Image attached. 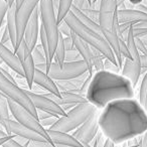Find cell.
I'll use <instances>...</instances> for the list:
<instances>
[{
  "instance_id": "cell-38",
  "label": "cell",
  "mask_w": 147,
  "mask_h": 147,
  "mask_svg": "<svg viewBox=\"0 0 147 147\" xmlns=\"http://www.w3.org/2000/svg\"><path fill=\"white\" fill-rule=\"evenodd\" d=\"M57 117H55V116H53V117H51V118H47V119H45V120H42V121H39V123L41 124V126L43 127V128H45V129H47V128H49L51 126H53V124H55V122H57Z\"/></svg>"
},
{
  "instance_id": "cell-52",
  "label": "cell",
  "mask_w": 147,
  "mask_h": 147,
  "mask_svg": "<svg viewBox=\"0 0 147 147\" xmlns=\"http://www.w3.org/2000/svg\"><path fill=\"white\" fill-rule=\"evenodd\" d=\"M138 146V145H137ZM126 147H136V146H126Z\"/></svg>"
},
{
  "instance_id": "cell-3",
  "label": "cell",
  "mask_w": 147,
  "mask_h": 147,
  "mask_svg": "<svg viewBox=\"0 0 147 147\" xmlns=\"http://www.w3.org/2000/svg\"><path fill=\"white\" fill-rule=\"evenodd\" d=\"M63 20L69 24V26L71 27L74 33H76L79 37H81L83 40H85L92 47H95L99 51H101L107 59H109L115 65L119 67L114 51L111 49L110 45L106 40V38L102 34H99L96 31L87 27L84 23H82L79 20L78 17L74 14L71 10H69V12L67 13Z\"/></svg>"
},
{
  "instance_id": "cell-6",
  "label": "cell",
  "mask_w": 147,
  "mask_h": 147,
  "mask_svg": "<svg viewBox=\"0 0 147 147\" xmlns=\"http://www.w3.org/2000/svg\"><path fill=\"white\" fill-rule=\"evenodd\" d=\"M0 92L3 95H5L7 98L12 100L13 102L22 106L30 114H32L35 118L38 119L36 108L33 105L31 99L27 95L26 91L20 88L17 84H14L7 78H5L1 71H0Z\"/></svg>"
},
{
  "instance_id": "cell-12",
  "label": "cell",
  "mask_w": 147,
  "mask_h": 147,
  "mask_svg": "<svg viewBox=\"0 0 147 147\" xmlns=\"http://www.w3.org/2000/svg\"><path fill=\"white\" fill-rule=\"evenodd\" d=\"M0 126H2L7 134L9 135H16L23 138H26L30 141H41V142H49L45 138H43L40 134H38L35 131L27 128V127L21 125L16 120L12 119H4L0 120Z\"/></svg>"
},
{
  "instance_id": "cell-17",
  "label": "cell",
  "mask_w": 147,
  "mask_h": 147,
  "mask_svg": "<svg viewBox=\"0 0 147 147\" xmlns=\"http://www.w3.org/2000/svg\"><path fill=\"white\" fill-rule=\"evenodd\" d=\"M141 74H142V67H141L140 61H134L132 59H124L122 69H121V75L128 79L132 83L134 88L138 84Z\"/></svg>"
},
{
  "instance_id": "cell-51",
  "label": "cell",
  "mask_w": 147,
  "mask_h": 147,
  "mask_svg": "<svg viewBox=\"0 0 147 147\" xmlns=\"http://www.w3.org/2000/svg\"><path fill=\"white\" fill-rule=\"evenodd\" d=\"M136 147H142V146H141V143H140V144L138 145V146H136Z\"/></svg>"
},
{
  "instance_id": "cell-2",
  "label": "cell",
  "mask_w": 147,
  "mask_h": 147,
  "mask_svg": "<svg viewBox=\"0 0 147 147\" xmlns=\"http://www.w3.org/2000/svg\"><path fill=\"white\" fill-rule=\"evenodd\" d=\"M86 97L96 108L103 109L113 101L133 99L134 87L121 74L103 69L93 75Z\"/></svg>"
},
{
  "instance_id": "cell-37",
  "label": "cell",
  "mask_w": 147,
  "mask_h": 147,
  "mask_svg": "<svg viewBox=\"0 0 147 147\" xmlns=\"http://www.w3.org/2000/svg\"><path fill=\"white\" fill-rule=\"evenodd\" d=\"M59 31L63 36H71V33H73V30H71V27L69 26V24L65 20L61 21L59 24Z\"/></svg>"
},
{
  "instance_id": "cell-16",
  "label": "cell",
  "mask_w": 147,
  "mask_h": 147,
  "mask_svg": "<svg viewBox=\"0 0 147 147\" xmlns=\"http://www.w3.org/2000/svg\"><path fill=\"white\" fill-rule=\"evenodd\" d=\"M42 95H45V97H47V98L55 101V102L57 103V104H59L65 112H67V109L71 110V108H74L77 104L89 102L86 96H83V95H81V94H77V93H71V92H61V96L59 97H57L55 95L51 94V93H49V92L42 93Z\"/></svg>"
},
{
  "instance_id": "cell-49",
  "label": "cell",
  "mask_w": 147,
  "mask_h": 147,
  "mask_svg": "<svg viewBox=\"0 0 147 147\" xmlns=\"http://www.w3.org/2000/svg\"><path fill=\"white\" fill-rule=\"evenodd\" d=\"M7 2H8L9 6H11V5H12L13 3H15V0H7Z\"/></svg>"
},
{
  "instance_id": "cell-1",
  "label": "cell",
  "mask_w": 147,
  "mask_h": 147,
  "mask_svg": "<svg viewBox=\"0 0 147 147\" xmlns=\"http://www.w3.org/2000/svg\"><path fill=\"white\" fill-rule=\"evenodd\" d=\"M100 130L116 144L142 136L147 131V114L136 99L109 103L99 116Z\"/></svg>"
},
{
  "instance_id": "cell-10",
  "label": "cell",
  "mask_w": 147,
  "mask_h": 147,
  "mask_svg": "<svg viewBox=\"0 0 147 147\" xmlns=\"http://www.w3.org/2000/svg\"><path fill=\"white\" fill-rule=\"evenodd\" d=\"M117 0H100L99 3V24L104 31H114L117 32V27L119 25L117 18ZM118 34V33H117Z\"/></svg>"
},
{
  "instance_id": "cell-23",
  "label": "cell",
  "mask_w": 147,
  "mask_h": 147,
  "mask_svg": "<svg viewBox=\"0 0 147 147\" xmlns=\"http://www.w3.org/2000/svg\"><path fill=\"white\" fill-rule=\"evenodd\" d=\"M47 131L53 144L67 145V146L71 147H85L73 135L69 134V133L57 130H49V129H47Z\"/></svg>"
},
{
  "instance_id": "cell-45",
  "label": "cell",
  "mask_w": 147,
  "mask_h": 147,
  "mask_svg": "<svg viewBox=\"0 0 147 147\" xmlns=\"http://www.w3.org/2000/svg\"><path fill=\"white\" fill-rule=\"evenodd\" d=\"M141 146L142 147H147V131L142 135L141 137Z\"/></svg>"
},
{
  "instance_id": "cell-5",
  "label": "cell",
  "mask_w": 147,
  "mask_h": 147,
  "mask_svg": "<svg viewBox=\"0 0 147 147\" xmlns=\"http://www.w3.org/2000/svg\"><path fill=\"white\" fill-rule=\"evenodd\" d=\"M38 8L39 14H40L41 26L45 29L47 39H49V59H51V63H53L59 38L57 12L53 8V0H40L38 3Z\"/></svg>"
},
{
  "instance_id": "cell-13",
  "label": "cell",
  "mask_w": 147,
  "mask_h": 147,
  "mask_svg": "<svg viewBox=\"0 0 147 147\" xmlns=\"http://www.w3.org/2000/svg\"><path fill=\"white\" fill-rule=\"evenodd\" d=\"M15 53L17 55V57L20 59L21 65H22L23 71H24V77L26 79L27 85L28 88L30 90H32L33 88V77H34V71H35V65L33 61V57L31 55V51L29 49L28 45H26L24 38L21 41V43L19 45L17 51H15Z\"/></svg>"
},
{
  "instance_id": "cell-20",
  "label": "cell",
  "mask_w": 147,
  "mask_h": 147,
  "mask_svg": "<svg viewBox=\"0 0 147 147\" xmlns=\"http://www.w3.org/2000/svg\"><path fill=\"white\" fill-rule=\"evenodd\" d=\"M117 18L119 23H132L136 24L139 22H147V13L142 12L138 9H118Z\"/></svg>"
},
{
  "instance_id": "cell-43",
  "label": "cell",
  "mask_w": 147,
  "mask_h": 147,
  "mask_svg": "<svg viewBox=\"0 0 147 147\" xmlns=\"http://www.w3.org/2000/svg\"><path fill=\"white\" fill-rule=\"evenodd\" d=\"M2 147H24V146L18 144L14 139H10V140H8L7 142H5L4 144L2 145Z\"/></svg>"
},
{
  "instance_id": "cell-4",
  "label": "cell",
  "mask_w": 147,
  "mask_h": 147,
  "mask_svg": "<svg viewBox=\"0 0 147 147\" xmlns=\"http://www.w3.org/2000/svg\"><path fill=\"white\" fill-rule=\"evenodd\" d=\"M97 109L98 108H96L90 102L77 104L74 108L67 111L65 115L59 117L57 122L47 129L69 133L79 128Z\"/></svg>"
},
{
  "instance_id": "cell-19",
  "label": "cell",
  "mask_w": 147,
  "mask_h": 147,
  "mask_svg": "<svg viewBox=\"0 0 147 147\" xmlns=\"http://www.w3.org/2000/svg\"><path fill=\"white\" fill-rule=\"evenodd\" d=\"M0 57L2 59L3 63L8 65V67H10L14 73H16L19 76L24 77V71H23L19 57L14 51L3 45L1 42H0Z\"/></svg>"
},
{
  "instance_id": "cell-11",
  "label": "cell",
  "mask_w": 147,
  "mask_h": 147,
  "mask_svg": "<svg viewBox=\"0 0 147 147\" xmlns=\"http://www.w3.org/2000/svg\"><path fill=\"white\" fill-rule=\"evenodd\" d=\"M40 0H23L21 4L16 8L15 11V20H16V47L14 53L17 51L19 45L23 40L24 37V30L26 24L30 18L31 14L33 13L34 9L38 6Z\"/></svg>"
},
{
  "instance_id": "cell-31",
  "label": "cell",
  "mask_w": 147,
  "mask_h": 147,
  "mask_svg": "<svg viewBox=\"0 0 147 147\" xmlns=\"http://www.w3.org/2000/svg\"><path fill=\"white\" fill-rule=\"evenodd\" d=\"M4 119H10V110L7 97L0 92V120Z\"/></svg>"
},
{
  "instance_id": "cell-22",
  "label": "cell",
  "mask_w": 147,
  "mask_h": 147,
  "mask_svg": "<svg viewBox=\"0 0 147 147\" xmlns=\"http://www.w3.org/2000/svg\"><path fill=\"white\" fill-rule=\"evenodd\" d=\"M89 73H85L84 75L80 77H77L75 79H71V80H61L57 81V88L61 92H71V93H77V94H81V89L82 86L84 85L86 79L88 78Z\"/></svg>"
},
{
  "instance_id": "cell-9",
  "label": "cell",
  "mask_w": 147,
  "mask_h": 147,
  "mask_svg": "<svg viewBox=\"0 0 147 147\" xmlns=\"http://www.w3.org/2000/svg\"><path fill=\"white\" fill-rule=\"evenodd\" d=\"M102 109H97L76 131L73 132V136L85 147H92L91 142L95 139L96 135L100 131L99 116Z\"/></svg>"
},
{
  "instance_id": "cell-30",
  "label": "cell",
  "mask_w": 147,
  "mask_h": 147,
  "mask_svg": "<svg viewBox=\"0 0 147 147\" xmlns=\"http://www.w3.org/2000/svg\"><path fill=\"white\" fill-rule=\"evenodd\" d=\"M31 55H32L33 57V61H34L35 65H45L47 63V57H45V51H43V49L41 47V45H36L35 47L33 49V51H31Z\"/></svg>"
},
{
  "instance_id": "cell-33",
  "label": "cell",
  "mask_w": 147,
  "mask_h": 147,
  "mask_svg": "<svg viewBox=\"0 0 147 147\" xmlns=\"http://www.w3.org/2000/svg\"><path fill=\"white\" fill-rule=\"evenodd\" d=\"M9 9V5L7 0H0V29L2 27L4 17L6 16V13Z\"/></svg>"
},
{
  "instance_id": "cell-36",
  "label": "cell",
  "mask_w": 147,
  "mask_h": 147,
  "mask_svg": "<svg viewBox=\"0 0 147 147\" xmlns=\"http://www.w3.org/2000/svg\"><path fill=\"white\" fill-rule=\"evenodd\" d=\"M105 140H106V136H105L104 133L100 130L98 132V134L96 135L95 139L93 140L92 147H104Z\"/></svg>"
},
{
  "instance_id": "cell-29",
  "label": "cell",
  "mask_w": 147,
  "mask_h": 147,
  "mask_svg": "<svg viewBox=\"0 0 147 147\" xmlns=\"http://www.w3.org/2000/svg\"><path fill=\"white\" fill-rule=\"evenodd\" d=\"M73 5V0H59V10H57V23H61L63 21L65 17L71 10V7Z\"/></svg>"
},
{
  "instance_id": "cell-27",
  "label": "cell",
  "mask_w": 147,
  "mask_h": 147,
  "mask_svg": "<svg viewBox=\"0 0 147 147\" xmlns=\"http://www.w3.org/2000/svg\"><path fill=\"white\" fill-rule=\"evenodd\" d=\"M138 102L140 103V105L147 114V71L144 74L142 81H141L138 94Z\"/></svg>"
},
{
  "instance_id": "cell-14",
  "label": "cell",
  "mask_w": 147,
  "mask_h": 147,
  "mask_svg": "<svg viewBox=\"0 0 147 147\" xmlns=\"http://www.w3.org/2000/svg\"><path fill=\"white\" fill-rule=\"evenodd\" d=\"M27 95L29 96V98L31 99L33 105L36 108V110H40V111H45V112L51 113L53 116L59 117L65 115V111L59 106V104L53 101L51 99L45 97L42 94H37V93L31 92V91H26Z\"/></svg>"
},
{
  "instance_id": "cell-46",
  "label": "cell",
  "mask_w": 147,
  "mask_h": 147,
  "mask_svg": "<svg viewBox=\"0 0 147 147\" xmlns=\"http://www.w3.org/2000/svg\"><path fill=\"white\" fill-rule=\"evenodd\" d=\"M144 0H128V2L130 3V4H132V5H139V4H141V3L143 2Z\"/></svg>"
},
{
  "instance_id": "cell-15",
  "label": "cell",
  "mask_w": 147,
  "mask_h": 147,
  "mask_svg": "<svg viewBox=\"0 0 147 147\" xmlns=\"http://www.w3.org/2000/svg\"><path fill=\"white\" fill-rule=\"evenodd\" d=\"M39 18H40V14H39V8L37 6L31 14L28 22H27L24 30V37H23L30 51H33L35 45H37V40H38L39 29H40Z\"/></svg>"
},
{
  "instance_id": "cell-42",
  "label": "cell",
  "mask_w": 147,
  "mask_h": 147,
  "mask_svg": "<svg viewBox=\"0 0 147 147\" xmlns=\"http://www.w3.org/2000/svg\"><path fill=\"white\" fill-rule=\"evenodd\" d=\"M140 63L142 71H147V55H140Z\"/></svg>"
},
{
  "instance_id": "cell-8",
  "label": "cell",
  "mask_w": 147,
  "mask_h": 147,
  "mask_svg": "<svg viewBox=\"0 0 147 147\" xmlns=\"http://www.w3.org/2000/svg\"><path fill=\"white\" fill-rule=\"evenodd\" d=\"M8 100V106L10 113L12 115V117L14 118V120H16L17 122H19L21 125L27 127V128L31 129V130L35 131L38 134H40L43 138H45L49 143H53L51 139L49 138L47 131L45 128H43L41 126V124L39 123L38 119H36L32 114L28 112L26 109H24L22 106L18 105L17 103L13 102L12 100H10L9 98H7Z\"/></svg>"
},
{
  "instance_id": "cell-44",
  "label": "cell",
  "mask_w": 147,
  "mask_h": 147,
  "mask_svg": "<svg viewBox=\"0 0 147 147\" xmlns=\"http://www.w3.org/2000/svg\"><path fill=\"white\" fill-rule=\"evenodd\" d=\"M116 143L114 141H112L111 139L107 138L106 137V140H105V143H104V147H115Z\"/></svg>"
},
{
  "instance_id": "cell-32",
  "label": "cell",
  "mask_w": 147,
  "mask_h": 147,
  "mask_svg": "<svg viewBox=\"0 0 147 147\" xmlns=\"http://www.w3.org/2000/svg\"><path fill=\"white\" fill-rule=\"evenodd\" d=\"M83 61V59L81 57L80 53L76 49H71V51H67V53H65V61Z\"/></svg>"
},
{
  "instance_id": "cell-7",
  "label": "cell",
  "mask_w": 147,
  "mask_h": 147,
  "mask_svg": "<svg viewBox=\"0 0 147 147\" xmlns=\"http://www.w3.org/2000/svg\"><path fill=\"white\" fill-rule=\"evenodd\" d=\"M88 71V67L84 61H65L61 65L55 61L49 65L47 75L55 81L71 80L80 77Z\"/></svg>"
},
{
  "instance_id": "cell-47",
  "label": "cell",
  "mask_w": 147,
  "mask_h": 147,
  "mask_svg": "<svg viewBox=\"0 0 147 147\" xmlns=\"http://www.w3.org/2000/svg\"><path fill=\"white\" fill-rule=\"evenodd\" d=\"M141 39H142V41H143V42H144V45L147 47V35H145V36L141 37Z\"/></svg>"
},
{
  "instance_id": "cell-24",
  "label": "cell",
  "mask_w": 147,
  "mask_h": 147,
  "mask_svg": "<svg viewBox=\"0 0 147 147\" xmlns=\"http://www.w3.org/2000/svg\"><path fill=\"white\" fill-rule=\"evenodd\" d=\"M15 11H16V5L13 3L11 6H9V9L6 13V27L10 34L11 42H12L13 49L15 51L16 47V20H15Z\"/></svg>"
},
{
  "instance_id": "cell-25",
  "label": "cell",
  "mask_w": 147,
  "mask_h": 147,
  "mask_svg": "<svg viewBox=\"0 0 147 147\" xmlns=\"http://www.w3.org/2000/svg\"><path fill=\"white\" fill-rule=\"evenodd\" d=\"M71 11L74 13V14L76 15V16L78 17L79 20H80L82 23H84L87 27H89V28L92 29V30L96 31V32L99 33V34L103 35L102 29H101V26L98 22H96V21H94L93 19H91L90 17H88L84 12H83V11H81L80 9H78L77 7L74 6V5H71Z\"/></svg>"
},
{
  "instance_id": "cell-40",
  "label": "cell",
  "mask_w": 147,
  "mask_h": 147,
  "mask_svg": "<svg viewBox=\"0 0 147 147\" xmlns=\"http://www.w3.org/2000/svg\"><path fill=\"white\" fill-rule=\"evenodd\" d=\"M63 43H65V51H71V49H76L71 36H63Z\"/></svg>"
},
{
  "instance_id": "cell-26",
  "label": "cell",
  "mask_w": 147,
  "mask_h": 147,
  "mask_svg": "<svg viewBox=\"0 0 147 147\" xmlns=\"http://www.w3.org/2000/svg\"><path fill=\"white\" fill-rule=\"evenodd\" d=\"M65 53L67 51H65V43H63V35L59 33V38L57 45V49H55V57H53V61L61 65L65 61Z\"/></svg>"
},
{
  "instance_id": "cell-18",
  "label": "cell",
  "mask_w": 147,
  "mask_h": 147,
  "mask_svg": "<svg viewBox=\"0 0 147 147\" xmlns=\"http://www.w3.org/2000/svg\"><path fill=\"white\" fill-rule=\"evenodd\" d=\"M71 36L74 40L76 49L80 53L83 61L86 63L87 67H88V73L91 74V75H94L95 69L94 67H93V61H92L93 55H92V47H91V45H88L85 40H83L81 37H79L76 33L73 32Z\"/></svg>"
},
{
  "instance_id": "cell-39",
  "label": "cell",
  "mask_w": 147,
  "mask_h": 147,
  "mask_svg": "<svg viewBox=\"0 0 147 147\" xmlns=\"http://www.w3.org/2000/svg\"><path fill=\"white\" fill-rule=\"evenodd\" d=\"M135 41H136V47L138 49L140 55H147V47L144 45L141 38H136L135 37Z\"/></svg>"
},
{
  "instance_id": "cell-34",
  "label": "cell",
  "mask_w": 147,
  "mask_h": 147,
  "mask_svg": "<svg viewBox=\"0 0 147 147\" xmlns=\"http://www.w3.org/2000/svg\"><path fill=\"white\" fill-rule=\"evenodd\" d=\"M28 147H71V146L53 144V143H49V142H41V141H30Z\"/></svg>"
},
{
  "instance_id": "cell-28",
  "label": "cell",
  "mask_w": 147,
  "mask_h": 147,
  "mask_svg": "<svg viewBox=\"0 0 147 147\" xmlns=\"http://www.w3.org/2000/svg\"><path fill=\"white\" fill-rule=\"evenodd\" d=\"M92 55H93L92 57L93 67H94L95 71H103L105 67V59H106L105 55L101 51H99L97 49H95V47H92Z\"/></svg>"
},
{
  "instance_id": "cell-35",
  "label": "cell",
  "mask_w": 147,
  "mask_h": 147,
  "mask_svg": "<svg viewBox=\"0 0 147 147\" xmlns=\"http://www.w3.org/2000/svg\"><path fill=\"white\" fill-rule=\"evenodd\" d=\"M73 5L82 11H85L92 7L89 0H73Z\"/></svg>"
},
{
  "instance_id": "cell-21",
  "label": "cell",
  "mask_w": 147,
  "mask_h": 147,
  "mask_svg": "<svg viewBox=\"0 0 147 147\" xmlns=\"http://www.w3.org/2000/svg\"><path fill=\"white\" fill-rule=\"evenodd\" d=\"M33 84L41 87L47 92L55 95L57 97L61 96V91L57 88L55 80H53L47 73L38 69H35L34 77H33Z\"/></svg>"
},
{
  "instance_id": "cell-48",
  "label": "cell",
  "mask_w": 147,
  "mask_h": 147,
  "mask_svg": "<svg viewBox=\"0 0 147 147\" xmlns=\"http://www.w3.org/2000/svg\"><path fill=\"white\" fill-rule=\"evenodd\" d=\"M22 1H23V0H15V5H16V8L21 4V2H22Z\"/></svg>"
},
{
  "instance_id": "cell-41",
  "label": "cell",
  "mask_w": 147,
  "mask_h": 147,
  "mask_svg": "<svg viewBox=\"0 0 147 147\" xmlns=\"http://www.w3.org/2000/svg\"><path fill=\"white\" fill-rule=\"evenodd\" d=\"M53 114H51V113L45 112V111L37 110V117H38V121L45 120V119L51 118V117H53Z\"/></svg>"
},
{
  "instance_id": "cell-50",
  "label": "cell",
  "mask_w": 147,
  "mask_h": 147,
  "mask_svg": "<svg viewBox=\"0 0 147 147\" xmlns=\"http://www.w3.org/2000/svg\"><path fill=\"white\" fill-rule=\"evenodd\" d=\"M90 1V3H91V6H92V0H89Z\"/></svg>"
}]
</instances>
